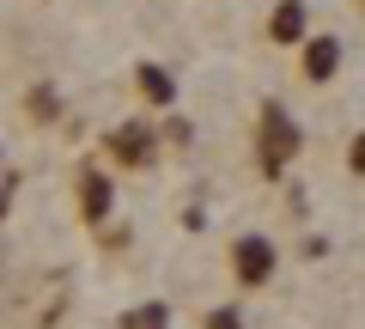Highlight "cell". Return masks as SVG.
I'll list each match as a JSON object with an SVG mask.
<instances>
[{
	"label": "cell",
	"mask_w": 365,
	"mask_h": 329,
	"mask_svg": "<svg viewBox=\"0 0 365 329\" xmlns=\"http://www.w3.org/2000/svg\"><path fill=\"white\" fill-rule=\"evenodd\" d=\"M341 43L335 37H304V79H335Z\"/></svg>",
	"instance_id": "cell-7"
},
{
	"label": "cell",
	"mask_w": 365,
	"mask_h": 329,
	"mask_svg": "<svg viewBox=\"0 0 365 329\" xmlns=\"http://www.w3.org/2000/svg\"><path fill=\"white\" fill-rule=\"evenodd\" d=\"M110 153L128 165V171H146L158 153V134L146 128V122H122V128H110Z\"/></svg>",
	"instance_id": "cell-3"
},
{
	"label": "cell",
	"mask_w": 365,
	"mask_h": 329,
	"mask_svg": "<svg viewBox=\"0 0 365 329\" xmlns=\"http://www.w3.org/2000/svg\"><path fill=\"white\" fill-rule=\"evenodd\" d=\"M304 19H311V13H304V0H280V6L268 13V37L274 43H304V31H311Z\"/></svg>",
	"instance_id": "cell-6"
},
{
	"label": "cell",
	"mask_w": 365,
	"mask_h": 329,
	"mask_svg": "<svg viewBox=\"0 0 365 329\" xmlns=\"http://www.w3.org/2000/svg\"><path fill=\"white\" fill-rule=\"evenodd\" d=\"M134 79H140V98H146L153 110H170V104H177V74H170V67L140 61V74H134Z\"/></svg>",
	"instance_id": "cell-5"
},
{
	"label": "cell",
	"mask_w": 365,
	"mask_h": 329,
	"mask_svg": "<svg viewBox=\"0 0 365 329\" xmlns=\"http://www.w3.org/2000/svg\"><path fill=\"white\" fill-rule=\"evenodd\" d=\"M347 171L365 177V134H353V146H347Z\"/></svg>",
	"instance_id": "cell-10"
},
{
	"label": "cell",
	"mask_w": 365,
	"mask_h": 329,
	"mask_svg": "<svg viewBox=\"0 0 365 329\" xmlns=\"http://www.w3.org/2000/svg\"><path fill=\"white\" fill-rule=\"evenodd\" d=\"M207 329H244V311H237V305H220V311L207 317Z\"/></svg>",
	"instance_id": "cell-9"
},
{
	"label": "cell",
	"mask_w": 365,
	"mask_h": 329,
	"mask_svg": "<svg viewBox=\"0 0 365 329\" xmlns=\"http://www.w3.org/2000/svg\"><path fill=\"white\" fill-rule=\"evenodd\" d=\"M25 110H31V116H37V122H55V110H61V98H55L49 86H37V92L25 98Z\"/></svg>",
	"instance_id": "cell-8"
},
{
	"label": "cell",
	"mask_w": 365,
	"mask_h": 329,
	"mask_svg": "<svg viewBox=\"0 0 365 329\" xmlns=\"http://www.w3.org/2000/svg\"><path fill=\"white\" fill-rule=\"evenodd\" d=\"M79 220L86 226L110 220V177L104 171H79Z\"/></svg>",
	"instance_id": "cell-4"
},
{
	"label": "cell",
	"mask_w": 365,
	"mask_h": 329,
	"mask_svg": "<svg viewBox=\"0 0 365 329\" xmlns=\"http://www.w3.org/2000/svg\"><path fill=\"white\" fill-rule=\"evenodd\" d=\"M256 146H262V171H268V177L287 171V158L299 153V122H292V110H287V104H268V110H262Z\"/></svg>",
	"instance_id": "cell-1"
},
{
	"label": "cell",
	"mask_w": 365,
	"mask_h": 329,
	"mask_svg": "<svg viewBox=\"0 0 365 329\" xmlns=\"http://www.w3.org/2000/svg\"><path fill=\"white\" fill-rule=\"evenodd\" d=\"M274 263H280V256H274V244L262 232H250V238H237V244H232V275L244 280V287H268Z\"/></svg>",
	"instance_id": "cell-2"
},
{
	"label": "cell",
	"mask_w": 365,
	"mask_h": 329,
	"mask_svg": "<svg viewBox=\"0 0 365 329\" xmlns=\"http://www.w3.org/2000/svg\"><path fill=\"white\" fill-rule=\"evenodd\" d=\"M6 201H13V177H6V189H0V220H6Z\"/></svg>",
	"instance_id": "cell-11"
}]
</instances>
